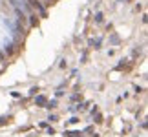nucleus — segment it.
<instances>
[{
  "mask_svg": "<svg viewBox=\"0 0 148 137\" xmlns=\"http://www.w3.org/2000/svg\"><path fill=\"white\" fill-rule=\"evenodd\" d=\"M27 2H29V5H31V8H33V9H37L40 15H44V13H46V11H44V8H42V4H40V0H27Z\"/></svg>",
  "mask_w": 148,
  "mask_h": 137,
  "instance_id": "nucleus-1",
  "label": "nucleus"
}]
</instances>
